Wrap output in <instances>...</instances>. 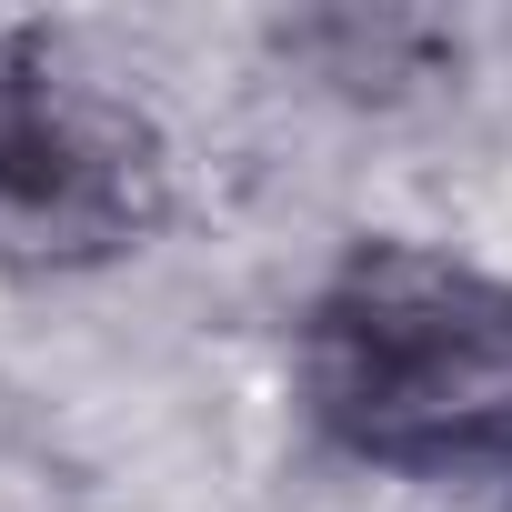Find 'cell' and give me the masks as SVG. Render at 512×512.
I'll use <instances>...</instances> for the list:
<instances>
[{
    "instance_id": "cell-2",
    "label": "cell",
    "mask_w": 512,
    "mask_h": 512,
    "mask_svg": "<svg viewBox=\"0 0 512 512\" xmlns=\"http://www.w3.org/2000/svg\"><path fill=\"white\" fill-rule=\"evenodd\" d=\"M161 211L151 121L71 71L51 31H0V251L21 262H111Z\"/></svg>"
},
{
    "instance_id": "cell-1",
    "label": "cell",
    "mask_w": 512,
    "mask_h": 512,
    "mask_svg": "<svg viewBox=\"0 0 512 512\" xmlns=\"http://www.w3.org/2000/svg\"><path fill=\"white\" fill-rule=\"evenodd\" d=\"M302 392L352 462L512 492V282L362 241L302 322Z\"/></svg>"
}]
</instances>
